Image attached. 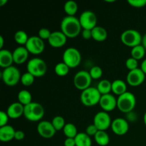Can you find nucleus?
I'll return each instance as SVG.
<instances>
[{
	"label": "nucleus",
	"mask_w": 146,
	"mask_h": 146,
	"mask_svg": "<svg viewBox=\"0 0 146 146\" xmlns=\"http://www.w3.org/2000/svg\"><path fill=\"white\" fill-rule=\"evenodd\" d=\"M61 31H62L67 38H74L78 36L82 31V27L78 18L76 17H64L61 20Z\"/></svg>",
	"instance_id": "1"
},
{
	"label": "nucleus",
	"mask_w": 146,
	"mask_h": 146,
	"mask_svg": "<svg viewBox=\"0 0 146 146\" xmlns=\"http://www.w3.org/2000/svg\"><path fill=\"white\" fill-rule=\"evenodd\" d=\"M45 111L42 105L37 102H31L24 106V116L26 119L31 122L41 121L44 117Z\"/></svg>",
	"instance_id": "2"
},
{
	"label": "nucleus",
	"mask_w": 146,
	"mask_h": 146,
	"mask_svg": "<svg viewBox=\"0 0 146 146\" xmlns=\"http://www.w3.org/2000/svg\"><path fill=\"white\" fill-rule=\"evenodd\" d=\"M136 106V98L133 94L127 91L117 98V108L121 112L129 113L133 112Z\"/></svg>",
	"instance_id": "3"
},
{
	"label": "nucleus",
	"mask_w": 146,
	"mask_h": 146,
	"mask_svg": "<svg viewBox=\"0 0 146 146\" xmlns=\"http://www.w3.org/2000/svg\"><path fill=\"white\" fill-rule=\"evenodd\" d=\"M101 94L95 87H89L87 89L81 91L80 100L83 105L87 107H92L99 104Z\"/></svg>",
	"instance_id": "4"
},
{
	"label": "nucleus",
	"mask_w": 146,
	"mask_h": 146,
	"mask_svg": "<svg viewBox=\"0 0 146 146\" xmlns=\"http://www.w3.org/2000/svg\"><path fill=\"white\" fill-rule=\"evenodd\" d=\"M27 72L30 73L35 78L42 77L46 74V63L42 58H33L27 62Z\"/></svg>",
	"instance_id": "5"
},
{
	"label": "nucleus",
	"mask_w": 146,
	"mask_h": 146,
	"mask_svg": "<svg viewBox=\"0 0 146 146\" xmlns=\"http://www.w3.org/2000/svg\"><path fill=\"white\" fill-rule=\"evenodd\" d=\"M143 36L141 33L135 29H129L121 34V40L123 44L131 48L142 44Z\"/></svg>",
	"instance_id": "6"
},
{
	"label": "nucleus",
	"mask_w": 146,
	"mask_h": 146,
	"mask_svg": "<svg viewBox=\"0 0 146 146\" xmlns=\"http://www.w3.org/2000/svg\"><path fill=\"white\" fill-rule=\"evenodd\" d=\"M3 82L8 86H14L21 81V73L16 66H11L4 68L1 74Z\"/></svg>",
	"instance_id": "7"
},
{
	"label": "nucleus",
	"mask_w": 146,
	"mask_h": 146,
	"mask_svg": "<svg viewBox=\"0 0 146 146\" xmlns=\"http://www.w3.org/2000/svg\"><path fill=\"white\" fill-rule=\"evenodd\" d=\"M63 62L65 63L70 68L78 66L81 62V54L77 48L69 47L63 54Z\"/></svg>",
	"instance_id": "8"
},
{
	"label": "nucleus",
	"mask_w": 146,
	"mask_h": 146,
	"mask_svg": "<svg viewBox=\"0 0 146 146\" xmlns=\"http://www.w3.org/2000/svg\"><path fill=\"white\" fill-rule=\"evenodd\" d=\"M92 78L88 71H79L74 75V86L79 91H84L91 87Z\"/></svg>",
	"instance_id": "9"
},
{
	"label": "nucleus",
	"mask_w": 146,
	"mask_h": 146,
	"mask_svg": "<svg viewBox=\"0 0 146 146\" xmlns=\"http://www.w3.org/2000/svg\"><path fill=\"white\" fill-rule=\"evenodd\" d=\"M24 46L27 48L29 54L33 55H39L42 54L45 49V44L44 40L39 38L38 36H30Z\"/></svg>",
	"instance_id": "10"
},
{
	"label": "nucleus",
	"mask_w": 146,
	"mask_h": 146,
	"mask_svg": "<svg viewBox=\"0 0 146 146\" xmlns=\"http://www.w3.org/2000/svg\"><path fill=\"white\" fill-rule=\"evenodd\" d=\"M82 29L92 30L97 27V19L95 13L90 10L83 11L78 18Z\"/></svg>",
	"instance_id": "11"
},
{
	"label": "nucleus",
	"mask_w": 146,
	"mask_h": 146,
	"mask_svg": "<svg viewBox=\"0 0 146 146\" xmlns=\"http://www.w3.org/2000/svg\"><path fill=\"white\" fill-rule=\"evenodd\" d=\"M112 121L109 114L105 111H100L95 115L94 118V124L98 131H106L111 128Z\"/></svg>",
	"instance_id": "12"
},
{
	"label": "nucleus",
	"mask_w": 146,
	"mask_h": 146,
	"mask_svg": "<svg viewBox=\"0 0 146 146\" xmlns=\"http://www.w3.org/2000/svg\"><path fill=\"white\" fill-rule=\"evenodd\" d=\"M145 79V74L141 68H138L133 71H129L126 76L127 84L132 87L141 86Z\"/></svg>",
	"instance_id": "13"
},
{
	"label": "nucleus",
	"mask_w": 146,
	"mask_h": 146,
	"mask_svg": "<svg viewBox=\"0 0 146 146\" xmlns=\"http://www.w3.org/2000/svg\"><path fill=\"white\" fill-rule=\"evenodd\" d=\"M37 133L43 138L50 139L55 135L56 131L51 122L48 121H41L36 128Z\"/></svg>",
	"instance_id": "14"
},
{
	"label": "nucleus",
	"mask_w": 146,
	"mask_h": 146,
	"mask_svg": "<svg viewBox=\"0 0 146 146\" xmlns=\"http://www.w3.org/2000/svg\"><path fill=\"white\" fill-rule=\"evenodd\" d=\"M113 133L117 135H123L129 130V124L125 118H117L112 121L111 126Z\"/></svg>",
	"instance_id": "15"
},
{
	"label": "nucleus",
	"mask_w": 146,
	"mask_h": 146,
	"mask_svg": "<svg viewBox=\"0 0 146 146\" xmlns=\"http://www.w3.org/2000/svg\"><path fill=\"white\" fill-rule=\"evenodd\" d=\"M99 106L103 111L111 112L117 108V98L113 94H106L101 96L99 102Z\"/></svg>",
	"instance_id": "16"
},
{
	"label": "nucleus",
	"mask_w": 146,
	"mask_h": 146,
	"mask_svg": "<svg viewBox=\"0 0 146 146\" xmlns=\"http://www.w3.org/2000/svg\"><path fill=\"white\" fill-rule=\"evenodd\" d=\"M67 37L62 31H56L51 32V36L48 40L49 45L53 48H58L64 46L67 41Z\"/></svg>",
	"instance_id": "17"
},
{
	"label": "nucleus",
	"mask_w": 146,
	"mask_h": 146,
	"mask_svg": "<svg viewBox=\"0 0 146 146\" xmlns=\"http://www.w3.org/2000/svg\"><path fill=\"white\" fill-rule=\"evenodd\" d=\"M12 54L14 64L17 65H21L28 60L29 52L25 46H20L12 51Z\"/></svg>",
	"instance_id": "18"
},
{
	"label": "nucleus",
	"mask_w": 146,
	"mask_h": 146,
	"mask_svg": "<svg viewBox=\"0 0 146 146\" xmlns=\"http://www.w3.org/2000/svg\"><path fill=\"white\" fill-rule=\"evenodd\" d=\"M24 106L19 102H14L9 105L7 110V113L8 114L9 118L17 119L24 115Z\"/></svg>",
	"instance_id": "19"
},
{
	"label": "nucleus",
	"mask_w": 146,
	"mask_h": 146,
	"mask_svg": "<svg viewBox=\"0 0 146 146\" xmlns=\"http://www.w3.org/2000/svg\"><path fill=\"white\" fill-rule=\"evenodd\" d=\"M14 58L11 51L8 49L0 50V66L4 68H8L14 64Z\"/></svg>",
	"instance_id": "20"
},
{
	"label": "nucleus",
	"mask_w": 146,
	"mask_h": 146,
	"mask_svg": "<svg viewBox=\"0 0 146 146\" xmlns=\"http://www.w3.org/2000/svg\"><path fill=\"white\" fill-rule=\"evenodd\" d=\"M16 131L11 125H7L0 127V141L7 143L14 139Z\"/></svg>",
	"instance_id": "21"
},
{
	"label": "nucleus",
	"mask_w": 146,
	"mask_h": 146,
	"mask_svg": "<svg viewBox=\"0 0 146 146\" xmlns=\"http://www.w3.org/2000/svg\"><path fill=\"white\" fill-rule=\"evenodd\" d=\"M108 37V32L106 29L101 26H97L92 29V38L98 42H103L106 40Z\"/></svg>",
	"instance_id": "22"
},
{
	"label": "nucleus",
	"mask_w": 146,
	"mask_h": 146,
	"mask_svg": "<svg viewBox=\"0 0 146 146\" xmlns=\"http://www.w3.org/2000/svg\"><path fill=\"white\" fill-rule=\"evenodd\" d=\"M112 92L115 95L121 96L127 92V84L121 79H116L112 82Z\"/></svg>",
	"instance_id": "23"
},
{
	"label": "nucleus",
	"mask_w": 146,
	"mask_h": 146,
	"mask_svg": "<svg viewBox=\"0 0 146 146\" xmlns=\"http://www.w3.org/2000/svg\"><path fill=\"white\" fill-rule=\"evenodd\" d=\"M94 140L96 143L100 146H106L110 143L109 135L106 131H98L94 136Z\"/></svg>",
	"instance_id": "24"
},
{
	"label": "nucleus",
	"mask_w": 146,
	"mask_h": 146,
	"mask_svg": "<svg viewBox=\"0 0 146 146\" xmlns=\"http://www.w3.org/2000/svg\"><path fill=\"white\" fill-rule=\"evenodd\" d=\"M96 88L101 95L109 94L112 92V82L108 79L101 80L98 82Z\"/></svg>",
	"instance_id": "25"
},
{
	"label": "nucleus",
	"mask_w": 146,
	"mask_h": 146,
	"mask_svg": "<svg viewBox=\"0 0 146 146\" xmlns=\"http://www.w3.org/2000/svg\"><path fill=\"white\" fill-rule=\"evenodd\" d=\"M76 146H91L92 141L86 133H78L75 138Z\"/></svg>",
	"instance_id": "26"
},
{
	"label": "nucleus",
	"mask_w": 146,
	"mask_h": 146,
	"mask_svg": "<svg viewBox=\"0 0 146 146\" xmlns=\"http://www.w3.org/2000/svg\"><path fill=\"white\" fill-rule=\"evenodd\" d=\"M18 102L22 104L24 106L29 105L32 102V96L31 93L27 90H21L17 95Z\"/></svg>",
	"instance_id": "27"
},
{
	"label": "nucleus",
	"mask_w": 146,
	"mask_h": 146,
	"mask_svg": "<svg viewBox=\"0 0 146 146\" xmlns=\"http://www.w3.org/2000/svg\"><path fill=\"white\" fill-rule=\"evenodd\" d=\"M64 9L67 16L69 17H75V14L78 11V4L76 2L72 0L66 1L64 6Z\"/></svg>",
	"instance_id": "28"
},
{
	"label": "nucleus",
	"mask_w": 146,
	"mask_h": 146,
	"mask_svg": "<svg viewBox=\"0 0 146 146\" xmlns=\"http://www.w3.org/2000/svg\"><path fill=\"white\" fill-rule=\"evenodd\" d=\"M63 132H64V135L66 138H75L78 133L76 126L71 123L66 124L64 129H63Z\"/></svg>",
	"instance_id": "29"
},
{
	"label": "nucleus",
	"mask_w": 146,
	"mask_h": 146,
	"mask_svg": "<svg viewBox=\"0 0 146 146\" xmlns=\"http://www.w3.org/2000/svg\"><path fill=\"white\" fill-rule=\"evenodd\" d=\"M145 48H144L142 44L136 46L131 48V57H133V58H135V59L139 61V60L142 59V58L145 56Z\"/></svg>",
	"instance_id": "30"
},
{
	"label": "nucleus",
	"mask_w": 146,
	"mask_h": 146,
	"mask_svg": "<svg viewBox=\"0 0 146 146\" xmlns=\"http://www.w3.org/2000/svg\"><path fill=\"white\" fill-rule=\"evenodd\" d=\"M70 68L64 62H59L54 67V72L57 76L61 77L66 76L69 73Z\"/></svg>",
	"instance_id": "31"
},
{
	"label": "nucleus",
	"mask_w": 146,
	"mask_h": 146,
	"mask_svg": "<svg viewBox=\"0 0 146 146\" xmlns=\"http://www.w3.org/2000/svg\"><path fill=\"white\" fill-rule=\"evenodd\" d=\"M29 38V37L28 36V34H27L24 31H22V30L17 31V32L14 34V36L15 42L21 46H25L26 44L27 43Z\"/></svg>",
	"instance_id": "32"
},
{
	"label": "nucleus",
	"mask_w": 146,
	"mask_h": 146,
	"mask_svg": "<svg viewBox=\"0 0 146 146\" xmlns=\"http://www.w3.org/2000/svg\"><path fill=\"white\" fill-rule=\"evenodd\" d=\"M51 123L54 125V128L56 131L64 129V126L66 124L65 122V119L61 115H56V116L54 117L51 121Z\"/></svg>",
	"instance_id": "33"
},
{
	"label": "nucleus",
	"mask_w": 146,
	"mask_h": 146,
	"mask_svg": "<svg viewBox=\"0 0 146 146\" xmlns=\"http://www.w3.org/2000/svg\"><path fill=\"white\" fill-rule=\"evenodd\" d=\"M34 80H35V77L33 75H31L30 73L26 72L24 73L23 75H21V81L20 82L21 83L23 86L26 87L31 86L34 83Z\"/></svg>",
	"instance_id": "34"
},
{
	"label": "nucleus",
	"mask_w": 146,
	"mask_h": 146,
	"mask_svg": "<svg viewBox=\"0 0 146 146\" xmlns=\"http://www.w3.org/2000/svg\"><path fill=\"white\" fill-rule=\"evenodd\" d=\"M88 72H89L90 76H91L92 79H99V78H101L103 75L102 68L100 66H93Z\"/></svg>",
	"instance_id": "35"
},
{
	"label": "nucleus",
	"mask_w": 146,
	"mask_h": 146,
	"mask_svg": "<svg viewBox=\"0 0 146 146\" xmlns=\"http://www.w3.org/2000/svg\"><path fill=\"white\" fill-rule=\"evenodd\" d=\"M125 66L129 71H133L138 68V61L133 57H130L125 61Z\"/></svg>",
	"instance_id": "36"
},
{
	"label": "nucleus",
	"mask_w": 146,
	"mask_h": 146,
	"mask_svg": "<svg viewBox=\"0 0 146 146\" xmlns=\"http://www.w3.org/2000/svg\"><path fill=\"white\" fill-rule=\"evenodd\" d=\"M51 32L47 28H41L40 29L38 32V36L41 38L42 40H47L48 41L51 36Z\"/></svg>",
	"instance_id": "37"
},
{
	"label": "nucleus",
	"mask_w": 146,
	"mask_h": 146,
	"mask_svg": "<svg viewBox=\"0 0 146 146\" xmlns=\"http://www.w3.org/2000/svg\"><path fill=\"white\" fill-rule=\"evenodd\" d=\"M128 3L134 8H143L146 6V0H128Z\"/></svg>",
	"instance_id": "38"
},
{
	"label": "nucleus",
	"mask_w": 146,
	"mask_h": 146,
	"mask_svg": "<svg viewBox=\"0 0 146 146\" xmlns=\"http://www.w3.org/2000/svg\"><path fill=\"white\" fill-rule=\"evenodd\" d=\"M9 119L8 114L5 111H0V127H3L4 125H8V121Z\"/></svg>",
	"instance_id": "39"
},
{
	"label": "nucleus",
	"mask_w": 146,
	"mask_h": 146,
	"mask_svg": "<svg viewBox=\"0 0 146 146\" xmlns=\"http://www.w3.org/2000/svg\"><path fill=\"white\" fill-rule=\"evenodd\" d=\"M98 131V128L96 127V125L94 123L91 124V125H88L87 126L86 129V133L88 135L91 136H95L96 134L97 133V132Z\"/></svg>",
	"instance_id": "40"
},
{
	"label": "nucleus",
	"mask_w": 146,
	"mask_h": 146,
	"mask_svg": "<svg viewBox=\"0 0 146 146\" xmlns=\"http://www.w3.org/2000/svg\"><path fill=\"white\" fill-rule=\"evenodd\" d=\"M81 35L84 39L89 40L90 38H92V30L83 29L81 31Z\"/></svg>",
	"instance_id": "41"
},
{
	"label": "nucleus",
	"mask_w": 146,
	"mask_h": 146,
	"mask_svg": "<svg viewBox=\"0 0 146 146\" xmlns=\"http://www.w3.org/2000/svg\"><path fill=\"white\" fill-rule=\"evenodd\" d=\"M64 146H76L75 138H66L64 141Z\"/></svg>",
	"instance_id": "42"
},
{
	"label": "nucleus",
	"mask_w": 146,
	"mask_h": 146,
	"mask_svg": "<svg viewBox=\"0 0 146 146\" xmlns=\"http://www.w3.org/2000/svg\"><path fill=\"white\" fill-rule=\"evenodd\" d=\"M25 137V134L21 131H16L15 135H14V139L17 141H21Z\"/></svg>",
	"instance_id": "43"
},
{
	"label": "nucleus",
	"mask_w": 146,
	"mask_h": 146,
	"mask_svg": "<svg viewBox=\"0 0 146 146\" xmlns=\"http://www.w3.org/2000/svg\"><path fill=\"white\" fill-rule=\"evenodd\" d=\"M141 69L143 71L144 74L146 75V58H145V59L143 61V62L141 63Z\"/></svg>",
	"instance_id": "44"
},
{
	"label": "nucleus",
	"mask_w": 146,
	"mask_h": 146,
	"mask_svg": "<svg viewBox=\"0 0 146 146\" xmlns=\"http://www.w3.org/2000/svg\"><path fill=\"white\" fill-rule=\"evenodd\" d=\"M4 44V39L2 36H0V50L3 49V46Z\"/></svg>",
	"instance_id": "45"
},
{
	"label": "nucleus",
	"mask_w": 146,
	"mask_h": 146,
	"mask_svg": "<svg viewBox=\"0 0 146 146\" xmlns=\"http://www.w3.org/2000/svg\"><path fill=\"white\" fill-rule=\"evenodd\" d=\"M141 44L143 46V47L145 48V50H146V34H144L143 36L142 44Z\"/></svg>",
	"instance_id": "46"
},
{
	"label": "nucleus",
	"mask_w": 146,
	"mask_h": 146,
	"mask_svg": "<svg viewBox=\"0 0 146 146\" xmlns=\"http://www.w3.org/2000/svg\"><path fill=\"white\" fill-rule=\"evenodd\" d=\"M7 3V0H1L0 1V7H3L4 4H6Z\"/></svg>",
	"instance_id": "47"
},
{
	"label": "nucleus",
	"mask_w": 146,
	"mask_h": 146,
	"mask_svg": "<svg viewBox=\"0 0 146 146\" xmlns=\"http://www.w3.org/2000/svg\"><path fill=\"white\" fill-rule=\"evenodd\" d=\"M143 122H144V124H145V125L146 126V112L145 113V114H144V116H143Z\"/></svg>",
	"instance_id": "48"
},
{
	"label": "nucleus",
	"mask_w": 146,
	"mask_h": 146,
	"mask_svg": "<svg viewBox=\"0 0 146 146\" xmlns=\"http://www.w3.org/2000/svg\"><path fill=\"white\" fill-rule=\"evenodd\" d=\"M58 146H61V145H58Z\"/></svg>",
	"instance_id": "49"
}]
</instances>
